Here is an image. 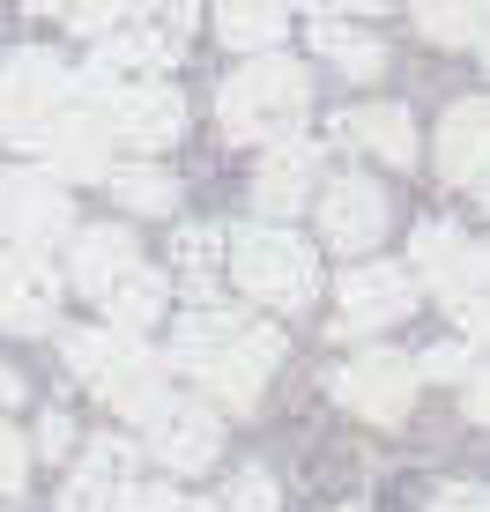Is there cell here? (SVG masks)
<instances>
[{"label":"cell","instance_id":"32","mask_svg":"<svg viewBox=\"0 0 490 512\" xmlns=\"http://www.w3.org/2000/svg\"><path fill=\"white\" fill-rule=\"evenodd\" d=\"M431 512H490V490H476V483H446L439 498H431Z\"/></svg>","mask_w":490,"mask_h":512},{"label":"cell","instance_id":"35","mask_svg":"<svg viewBox=\"0 0 490 512\" xmlns=\"http://www.w3.org/2000/svg\"><path fill=\"white\" fill-rule=\"evenodd\" d=\"M468 45H476L483 67H490V0H476V30H468Z\"/></svg>","mask_w":490,"mask_h":512},{"label":"cell","instance_id":"29","mask_svg":"<svg viewBox=\"0 0 490 512\" xmlns=\"http://www.w3.org/2000/svg\"><path fill=\"white\" fill-rule=\"evenodd\" d=\"M468 364H476V349H461V342H446V349H431L416 372L424 379H468Z\"/></svg>","mask_w":490,"mask_h":512},{"label":"cell","instance_id":"38","mask_svg":"<svg viewBox=\"0 0 490 512\" xmlns=\"http://www.w3.org/2000/svg\"><path fill=\"white\" fill-rule=\"evenodd\" d=\"M335 512H364V505H335Z\"/></svg>","mask_w":490,"mask_h":512},{"label":"cell","instance_id":"28","mask_svg":"<svg viewBox=\"0 0 490 512\" xmlns=\"http://www.w3.org/2000/svg\"><path fill=\"white\" fill-rule=\"evenodd\" d=\"M23 475H30V446L0 423V498H15V490H23Z\"/></svg>","mask_w":490,"mask_h":512},{"label":"cell","instance_id":"16","mask_svg":"<svg viewBox=\"0 0 490 512\" xmlns=\"http://www.w3.org/2000/svg\"><path fill=\"white\" fill-rule=\"evenodd\" d=\"M134 260H142V245H134L127 223H90V231H75V245H67V282L82 297H104Z\"/></svg>","mask_w":490,"mask_h":512},{"label":"cell","instance_id":"1","mask_svg":"<svg viewBox=\"0 0 490 512\" xmlns=\"http://www.w3.org/2000/svg\"><path fill=\"white\" fill-rule=\"evenodd\" d=\"M171 364H179L216 409L253 416L268 372L283 364V334L245 320V312H231V305H194L179 327H171Z\"/></svg>","mask_w":490,"mask_h":512},{"label":"cell","instance_id":"7","mask_svg":"<svg viewBox=\"0 0 490 512\" xmlns=\"http://www.w3.org/2000/svg\"><path fill=\"white\" fill-rule=\"evenodd\" d=\"M416 386H424V372H416L401 349H357L335 372V401L364 423H401L409 401H416Z\"/></svg>","mask_w":490,"mask_h":512},{"label":"cell","instance_id":"14","mask_svg":"<svg viewBox=\"0 0 490 512\" xmlns=\"http://www.w3.org/2000/svg\"><path fill=\"white\" fill-rule=\"evenodd\" d=\"M439 179L446 186H490V97H461L439 119Z\"/></svg>","mask_w":490,"mask_h":512},{"label":"cell","instance_id":"10","mask_svg":"<svg viewBox=\"0 0 490 512\" xmlns=\"http://www.w3.org/2000/svg\"><path fill=\"white\" fill-rule=\"evenodd\" d=\"M320 238L335 245L342 260H364L379 238H387V193L364 171H342V179L320 186Z\"/></svg>","mask_w":490,"mask_h":512},{"label":"cell","instance_id":"22","mask_svg":"<svg viewBox=\"0 0 490 512\" xmlns=\"http://www.w3.org/2000/svg\"><path fill=\"white\" fill-rule=\"evenodd\" d=\"M312 45H320V60H335L349 82H379L387 75V45L379 38H364V30H349V23H312Z\"/></svg>","mask_w":490,"mask_h":512},{"label":"cell","instance_id":"26","mask_svg":"<svg viewBox=\"0 0 490 512\" xmlns=\"http://www.w3.org/2000/svg\"><path fill=\"white\" fill-rule=\"evenodd\" d=\"M112 512H223V505H201V498H179L171 483H127L112 498Z\"/></svg>","mask_w":490,"mask_h":512},{"label":"cell","instance_id":"23","mask_svg":"<svg viewBox=\"0 0 490 512\" xmlns=\"http://www.w3.org/2000/svg\"><path fill=\"white\" fill-rule=\"evenodd\" d=\"M171 268H179V282L208 305V290H216V275H223V231L179 223V231H171Z\"/></svg>","mask_w":490,"mask_h":512},{"label":"cell","instance_id":"21","mask_svg":"<svg viewBox=\"0 0 490 512\" xmlns=\"http://www.w3.org/2000/svg\"><path fill=\"white\" fill-rule=\"evenodd\" d=\"M104 186H112V201L127 208V216H179V179L156 171V164H112Z\"/></svg>","mask_w":490,"mask_h":512},{"label":"cell","instance_id":"12","mask_svg":"<svg viewBox=\"0 0 490 512\" xmlns=\"http://www.w3.org/2000/svg\"><path fill=\"white\" fill-rule=\"evenodd\" d=\"M60 320V275L45 253L0 245V334H52Z\"/></svg>","mask_w":490,"mask_h":512},{"label":"cell","instance_id":"15","mask_svg":"<svg viewBox=\"0 0 490 512\" xmlns=\"http://www.w3.org/2000/svg\"><path fill=\"white\" fill-rule=\"evenodd\" d=\"M312 186H320V149L312 141H268V156H260V179H253V208L260 216H297V208L312 201Z\"/></svg>","mask_w":490,"mask_h":512},{"label":"cell","instance_id":"37","mask_svg":"<svg viewBox=\"0 0 490 512\" xmlns=\"http://www.w3.org/2000/svg\"><path fill=\"white\" fill-rule=\"evenodd\" d=\"M23 8H30V15H67L75 0H23Z\"/></svg>","mask_w":490,"mask_h":512},{"label":"cell","instance_id":"31","mask_svg":"<svg viewBox=\"0 0 490 512\" xmlns=\"http://www.w3.org/2000/svg\"><path fill=\"white\" fill-rule=\"evenodd\" d=\"M461 409H468V423H490V364H468V379H461Z\"/></svg>","mask_w":490,"mask_h":512},{"label":"cell","instance_id":"24","mask_svg":"<svg viewBox=\"0 0 490 512\" xmlns=\"http://www.w3.org/2000/svg\"><path fill=\"white\" fill-rule=\"evenodd\" d=\"M149 8H156V0H75V8H67V23H75V38H112V30L142 23Z\"/></svg>","mask_w":490,"mask_h":512},{"label":"cell","instance_id":"6","mask_svg":"<svg viewBox=\"0 0 490 512\" xmlns=\"http://www.w3.org/2000/svg\"><path fill=\"white\" fill-rule=\"evenodd\" d=\"M82 82H90V97H97L104 134L127 141V149L156 156V149H171V141L186 134V97L171 90V82H156V75H142V82H104V75H82Z\"/></svg>","mask_w":490,"mask_h":512},{"label":"cell","instance_id":"2","mask_svg":"<svg viewBox=\"0 0 490 512\" xmlns=\"http://www.w3.org/2000/svg\"><path fill=\"white\" fill-rule=\"evenodd\" d=\"M60 357H67V372L90 386L104 409H119V416H134V423H149L171 401V379H164V364L142 349V334L82 327V334H60Z\"/></svg>","mask_w":490,"mask_h":512},{"label":"cell","instance_id":"27","mask_svg":"<svg viewBox=\"0 0 490 512\" xmlns=\"http://www.w3.org/2000/svg\"><path fill=\"white\" fill-rule=\"evenodd\" d=\"M223 512H275V475L268 468H238L223 490Z\"/></svg>","mask_w":490,"mask_h":512},{"label":"cell","instance_id":"3","mask_svg":"<svg viewBox=\"0 0 490 512\" xmlns=\"http://www.w3.org/2000/svg\"><path fill=\"white\" fill-rule=\"evenodd\" d=\"M305 112H312V75L283 52H253L216 90V119L231 141H290Z\"/></svg>","mask_w":490,"mask_h":512},{"label":"cell","instance_id":"17","mask_svg":"<svg viewBox=\"0 0 490 512\" xmlns=\"http://www.w3.org/2000/svg\"><path fill=\"white\" fill-rule=\"evenodd\" d=\"M134 461H142V453H134L127 438H90V446H82V468L67 475V490H60V512H104L127 490Z\"/></svg>","mask_w":490,"mask_h":512},{"label":"cell","instance_id":"25","mask_svg":"<svg viewBox=\"0 0 490 512\" xmlns=\"http://www.w3.org/2000/svg\"><path fill=\"white\" fill-rule=\"evenodd\" d=\"M409 8L431 45H468V30H476V0H409Z\"/></svg>","mask_w":490,"mask_h":512},{"label":"cell","instance_id":"20","mask_svg":"<svg viewBox=\"0 0 490 512\" xmlns=\"http://www.w3.org/2000/svg\"><path fill=\"white\" fill-rule=\"evenodd\" d=\"M290 30V0H216V38L231 52H275Z\"/></svg>","mask_w":490,"mask_h":512},{"label":"cell","instance_id":"36","mask_svg":"<svg viewBox=\"0 0 490 512\" xmlns=\"http://www.w3.org/2000/svg\"><path fill=\"white\" fill-rule=\"evenodd\" d=\"M15 401H23V379H15L8 364H0V409H15Z\"/></svg>","mask_w":490,"mask_h":512},{"label":"cell","instance_id":"11","mask_svg":"<svg viewBox=\"0 0 490 512\" xmlns=\"http://www.w3.org/2000/svg\"><path fill=\"white\" fill-rule=\"evenodd\" d=\"M67 186L45 179V171H8L0 179V245H23V253H38V245L67 238Z\"/></svg>","mask_w":490,"mask_h":512},{"label":"cell","instance_id":"13","mask_svg":"<svg viewBox=\"0 0 490 512\" xmlns=\"http://www.w3.org/2000/svg\"><path fill=\"white\" fill-rule=\"evenodd\" d=\"M142 431H149V453H156L171 475H201V468L223 453V423H216V409L194 401V394H171L164 409L142 423Z\"/></svg>","mask_w":490,"mask_h":512},{"label":"cell","instance_id":"9","mask_svg":"<svg viewBox=\"0 0 490 512\" xmlns=\"http://www.w3.org/2000/svg\"><path fill=\"white\" fill-rule=\"evenodd\" d=\"M335 305H342L335 334H379V327H394V320L416 312V275L394 268V260H357V268L335 282Z\"/></svg>","mask_w":490,"mask_h":512},{"label":"cell","instance_id":"33","mask_svg":"<svg viewBox=\"0 0 490 512\" xmlns=\"http://www.w3.org/2000/svg\"><path fill=\"white\" fill-rule=\"evenodd\" d=\"M75 446V423H67L60 409H45V423H38V453H67Z\"/></svg>","mask_w":490,"mask_h":512},{"label":"cell","instance_id":"34","mask_svg":"<svg viewBox=\"0 0 490 512\" xmlns=\"http://www.w3.org/2000/svg\"><path fill=\"white\" fill-rule=\"evenodd\" d=\"M305 8H320V15H327V8H349V15H379V8H394V0H305Z\"/></svg>","mask_w":490,"mask_h":512},{"label":"cell","instance_id":"5","mask_svg":"<svg viewBox=\"0 0 490 512\" xmlns=\"http://www.w3.org/2000/svg\"><path fill=\"white\" fill-rule=\"evenodd\" d=\"M223 268H231V282L245 297H260L275 312H305L320 297V260L283 223H245V231H231L223 238Z\"/></svg>","mask_w":490,"mask_h":512},{"label":"cell","instance_id":"18","mask_svg":"<svg viewBox=\"0 0 490 512\" xmlns=\"http://www.w3.org/2000/svg\"><path fill=\"white\" fill-rule=\"evenodd\" d=\"M335 141H349V149H372L379 164H416V119L401 112V104H357V112L335 119Z\"/></svg>","mask_w":490,"mask_h":512},{"label":"cell","instance_id":"8","mask_svg":"<svg viewBox=\"0 0 490 512\" xmlns=\"http://www.w3.org/2000/svg\"><path fill=\"white\" fill-rule=\"evenodd\" d=\"M409 275H416V290L431 282L446 305H468V297L490 290V245H468L453 223H424L409 238Z\"/></svg>","mask_w":490,"mask_h":512},{"label":"cell","instance_id":"30","mask_svg":"<svg viewBox=\"0 0 490 512\" xmlns=\"http://www.w3.org/2000/svg\"><path fill=\"white\" fill-rule=\"evenodd\" d=\"M453 320H461L468 349H490V290H483V297H468V305H453Z\"/></svg>","mask_w":490,"mask_h":512},{"label":"cell","instance_id":"4","mask_svg":"<svg viewBox=\"0 0 490 512\" xmlns=\"http://www.w3.org/2000/svg\"><path fill=\"white\" fill-rule=\"evenodd\" d=\"M75 97H82V75L60 52H45V45L8 52V60H0V141L38 156L52 141V127L75 112Z\"/></svg>","mask_w":490,"mask_h":512},{"label":"cell","instance_id":"39","mask_svg":"<svg viewBox=\"0 0 490 512\" xmlns=\"http://www.w3.org/2000/svg\"><path fill=\"white\" fill-rule=\"evenodd\" d=\"M483 208H490V186H483Z\"/></svg>","mask_w":490,"mask_h":512},{"label":"cell","instance_id":"19","mask_svg":"<svg viewBox=\"0 0 490 512\" xmlns=\"http://www.w3.org/2000/svg\"><path fill=\"white\" fill-rule=\"evenodd\" d=\"M97 305H104V320H112L119 334H142V327L164 320V305H171V275H156L149 260H134V268L119 275L112 290L97 297Z\"/></svg>","mask_w":490,"mask_h":512}]
</instances>
